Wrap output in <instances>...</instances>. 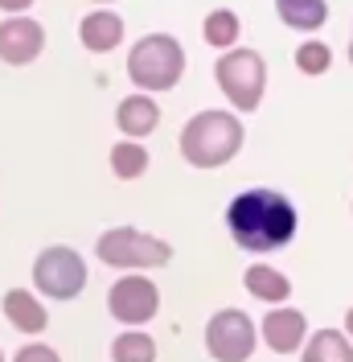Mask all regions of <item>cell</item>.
Listing matches in <instances>:
<instances>
[{"instance_id": "18", "label": "cell", "mask_w": 353, "mask_h": 362, "mask_svg": "<svg viewBox=\"0 0 353 362\" xmlns=\"http://www.w3.org/2000/svg\"><path fill=\"white\" fill-rule=\"evenodd\" d=\"M111 173L119 181H136L148 173V148L144 144H136V140H124V144H115L111 148Z\"/></svg>"}, {"instance_id": "13", "label": "cell", "mask_w": 353, "mask_h": 362, "mask_svg": "<svg viewBox=\"0 0 353 362\" xmlns=\"http://www.w3.org/2000/svg\"><path fill=\"white\" fill-rule=\"evenodd\" d=\"M0 309L8 317V325L21 329V334H42L45 325H49L45 305L37 300V293H29V288H8L4 300H0Z\"/></svg>"}, {"instance_id": "23", "label": "cell", "mask_w": 353, "mask_h": 362, "mask_svg": "<svg viewBox=\"0 0 353 362\" xmlns=\"http://www.w3.org/2000/svg\"><path fill=\"white\" fill-rule=\"evenodd\" d=\"M345 338L353 341V309H349V313H345Z\"/></svg>"}, {"instance_id": "14", "label": "cell", "mask_w": 353, "mask_h": 362, "mask_svg": "<svg viewBox=\"0 0 353 362\" xmlns=\"http://www.w3.org/2000/svg\"><path fill=\"white\" fill-rule=\"evenodd\" d=\"M243 284L255 300H267V305H284L287 296H292V280H287L284 272H275L271 264H251Z\"/></svg>"}, {"instance_id": "3", "label": "cell", "mask_w": 353, "mask_h": 362, "mask_svg": "<svg viewBox=\"0 0 353 362\" xmlns=\"http://www.w3.org/2000/svg\"><path fill=\"white\" fill-rule=\"evenodd\" d=\"M181 74H185V49L173 33H144L128 54V78L140 87V95L173 90Z\"/></svg>"}, {"instance_id": "12", "label": "cell", "mask_w": 353, "mask_h": 362, "mask_svg": "<svg viewBox=\"0 0 353 362\" xmlns=\"http://www.w3.org/2000/svg\"><path fill=\"white\" fill-rule=\"evenodd\" d=\"M115 124H119L124 140H144L148 132H156L160 107H156L152 95H128V99L115 107Z\"/></svg>"}, {"instance_id": "15", "label": "cell", "mask_w": 353, "mask_h": 362, "mask_svg": "<svg viewBox=\"0 0 353 362\" xmlns=\"http://www.w3.org/2000/svg\"><path fill=\"white\" fill-rule=\"evenodd\" d=\"M275 13L287 29L312 33V29H321L329 21V0H275Z\"/></svg>"}, {"instance_id": "2", "label": "cell", "mask_w": 353, "mask_h": 362, "mask_svg": "<svg viewBox=\"0 0 353 362\" xmlns=\"http://www.w3.org/2000/svg\"><path fill=\"white\" fill-rule=\"evenodd\" d=\"M243 119L234 112H198L181 128V157L193 169H218L243 148Z\"/></svg>"}, {"instance_id": "19", "label": "cell", "mask_w": 353, "mask_h": 362, "mask_svg": "<svg viewBox=\"0 0 353 362\" xmlns=\"http://www.w3.org/2000/svg\"><path fill=\"white\" fill-rule=\"evenodd\" d=\"M111 358L115 362H156V338H148L144 329H124L111 341Z\"/></svg>"}, {"instance_id": "20", "label": "cell", "mask_w": 353, "mask_h": 362, "mask_svg": "<svg viewBox=\"0 0 353 362\" xmlns=\"http://www.w3.org/2000/svg\"><path fill=\"white\" fill-rule=\"evenodd\" d=\"M333 66V49L325 42H304V45H296V70L300 74H325V70Z\"/></svg>"}, {"instance_id": "6", "label": "cell", "mask_w": 353, "mask_h": 362, "mask_svg": "<svg viewBox=\"0 0 353 362\" xmlns=\"http://www.w3.org/2000/svg\"><path fill=\"white\" fill-rule=\"evenodd\" d=\"M33 288L49 300H74L87 288V259L74 247H45L33 259Z\"/></svg>"}, {"instance_id": "10", "label": "cell", "mask_w": 353, "mask_h": 362, "mask_svg": "<svg viewBox=\"0 0 353 362\" xmlns=\"http://www.w3.org/2000/svg\"><path fill=\"white\" fill-rule=\"evenodd\" d=\"M309 334V321L300 309H271L263 317V341L275 350V354H292L300 350V341Z\"/></svg>"}, {"instance_id": "1", "label": "cell", "mask_w": 353, "mask_h": 362, "mask_svg": "<svg viewBox=\"0 0 353 362\" xmlns=\"http://www.w3.org/2000/svg\"><path fill=\"white\" fill-rule=\"evenodd\" d=\"M226 226H230V239L243 251H280L292 243L296 235V206L287 202L284 194L275 189H243L234 202L226 206Z\"/></svg>"}, {"instance_id": "21", "label": "cell", "mask_w": 353, "mask_h": 362, "mask_svg": "<svg viewBox=\"0 0 353 362\" xmlns=\"http://www.w3.org/2000/svg\"><path fill=\"white\" fill-rule=\"evenodd\" d=\"M13 362H62V358H58V350H54V346L29 341V346H21V350H17V358H13Z\"/></svg>"}, {"instance_id": "22", "label": "cell", "mask_w": 353, "mask_h": 362, "mask_svg": "<svg viewBox=\"0 0 353 362\" xmlns=\"http://www.w3.org/2000/svg\"><path fill=\"white\" fill-rule=\"evenodd\" d=\"M29 4H33V0H0V13H13V17H21Z\"/></svg>"}, {"instance_id": "24", "label": "cell", "mask_w": 353, "mask_h": 362, "mask_svg": "<svg viewBox=\"0 0 353 362\" xmlns=\"http://www.w3.org/2000/svg\"><path fill=\"white\" fill-rule=\"evenodd\" d=\"M349 62H353V37H349Z\"/></svg>"}, {"instance_id": "26", "label": "cell", "mask_w": 353, "mask_h": 362, "mask_svg": "<svg viewBox=\"0 0 353 362\" xmlns=\"http://www.w3.org/2000/svg\"><path fill=\"white\" fill-rule=\"evenodd\" d=\"M0 362H4V354H0Z\"/></svg>"}, {"instance_id": "16", "label": "cell", "mask_w": 353, "mask_h": 362, "mask_svg": "<svg viewBox=\"0 0 353 362\" xmlns=\"http://www.w3.org/2000/svg\"><path fill=\"white\" fill-rule=\"evenodd\" d=\"M304 362H353V341L341 329H316L304 346Z\"/></svg>"}, {"instance_id": "17", "label": "cell", "mask_w": 353, "mask_h": 362, "mask_svg": "<svg viewBox=\"0 0 353 362\" xmlns=\"http://www.w3.org/2000/svg\"><path fill=\"white\" fill-rule=\"evenodd\" d=\"M239 33H243V21H239L234 8H214L205 17V25H201V37L214 49H222V54H230V45L239 42Z\"/></svg>"}, {"instance_id": "11", "label": "cell", "mask_w": 353, "mask_h": 362, "mask_svg": "<svg viewBox=\"0 0 353 362\" xmlns=\"http://www.w3.org/2000/svg\"><path fill=\"white\" fill-rule=\"evenodd\" d=\"M78 42L87 45L90 54H111L115 45L124 42V17L111 8H95L78 21Z\"/></svg>"}, {"instance_id": "4", "label": "cell", "mask_w": 353, "mask_h": 362, "mask_svg": "<svg viewBox=\"0 0 353 362\" xmlns=\"http://www.w3.org/2000/svg\"><path fill=\"white\" fill-rule=\"evenodd\" d=\"M214 78H218L222 95L234 103V112H255L263 103V90H267V62L259 49H230L222 54L218 66H214Z\"/></svg>"}, {"instance_id": "25", "label": "cell", "mask_w": 353, "mask_h": 362, "mask_svg": "<svg viewBox=\"0 0 353 362\" xmlns=\"http://www.w3.org/2000/svg\"><path fill=\"white\" fill-rule=\"evenodd\" d=\"M95 4H111V0H95Z\"/></svg>"}, {"instance_id": "7", "label": "cell", "mask_w": 353, "mask_h": 362, "mask_svg": "<svg viewBox=\"0 0 353 362\" xmlns=\"http://www.w3.org/2000/svg\"><path fill=\"white\" fill-rule=\"evenodd\" d=\"M255 321L243 309H222L205 321V350L214 362H246L255 354Z\"/></svg>"}, {"instance_id": "8", "label": "cell", "mask_w": 353, "mask_h": 362, "mask_svg": "<svg viewBox=\"0 0 353 362\" xmlns=\"http://www.w3.org/2000/svg\"><path fill=\"white\" fill-rule=\"evenodd\" d=\"M107 309H111V317H115L119 325H128V329L148 325V321L160 313V288H156L148 276H119L107 293Z\"/></svg>"}, {"instance_id": "9", "label": "cell", "mask_w": 353, "mask_h": 362, "mask_svg": "<svg viewBox=\"0 0 353 362\" xmlns=\"http://www.w3.org/2000/svg\"><path fill=\"white\" fill-rule=\"evenodd\" d=\"M45 49V29L33 17H8L0 21V62L8 66H29Z\"/></svg>"}, {"instance_id": "5", "label": "cell", "mask_w": 353, "mask_h": 362, "mask_svg": "<svg viewBox=\"0 0 353 362\" xmlns=\"http://www.w3.org/2000/svg\"><path fill=\"white\" fill-rule=\"evenodd\" d=\"M95 255L107 268H164L173 259V243L156 239L148 230H136V226H111L99 235Z\"/></svg>"}]
</instances>
